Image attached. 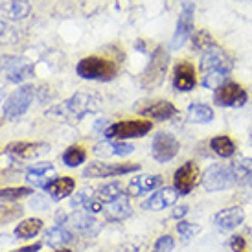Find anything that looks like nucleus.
Here are the masks:
<instances>
[{"instance_id": "nucleus-1", "label": "nucleus", "mask_w": 252, "mask_h": 252, "mask_svg": "<svg viewBox=\"0 0 252 252\" xmlns=\"http://www.w3.org/2000/svg\"><path fill=\"white\" fill-rule=\"evenodd\" d=\"M201 85L206 89H219L221 85L226 83V79L230 77L234 61L232 57L224 52L221 46H210V48L201 54Z\"/></svg>"}, {"instance_id": "nucleus-2", "label": "nucleus", "mask_w": 252, "mask_h": 252, "mask_svg": "<svg viewBox=\"0 0 252 252\" xmlns=\"http://www.w3.org/2000/svg\"><path fill=\"white\" fill-rule=\"evenodd\" d=\"M99 107H101V99H99L98 96H94V94H85V92H77V94L70 96L66 101L48 109V111H46V116L57 118L59 122H79V120H83L87 114L98 112Z\"/></svg>"}, {"instance_id": "nucleus-3", "label": "nucleus", "mask_w": 252, "mask_h": 252, "mask_svg": "<svg viewBox=\"0 0 252 252\" xmlns=\"http://www.w3.org/2000/svg\"><path fill=\"white\" fill-rule=\"evenodd\" d=\"M76 72L77 76L83 77V79H91V81H111V79H114L118 68L109 59L91 56V57H83L77 63Z\"/></svg>"}, {"instance_id": "nucleus-4", "label": "nucleus", "mask_w": 252, "mask_h": 252, "mask_svg": "<svg viewBox=\"0 0 252 252\" xmlns=\"http://www.w3.org/2000/svg\"><path fill=\"white\" fill-rule=\"evenodd\" d=\"M169 64V52L164 46H157L151 54V59L147 63L146 70L142 72L140 77V85L144 89H157L160 87L162 81H164V76H166V70H168Z\"/></svg>"}, {"instance_id": "nucleus-5", "label": "nucleus", "mask_w": 252, "mask_h": 252, "mask_svg": "<svg viewBox=\"0 0 252 252\" xmlns=\"http://www.w3.org/2000/svg\"><path fill=\"white\" fill-rule=\"evenodd\" d=\"M153 124L149 120H124L116 122L105 129V136L111 140H126V138H142L151 131Z\"/></svg>"}, {"instance_id": "nucleus-6", "label": "nucleus", "mask_w": 252, "mask_h": 252, "mask_svg": "<svg viewBox=\"0 0 252 252\" xmlns=\"http://www.w3.org/2000/svg\"><path fill=\"white\" fill-rule=\"evenodd\" d=\"M193 15H195V6L191 0H182L181 15L177 21V28L171 39V48L181 50L189 37L193 35Z\"/></svg>"}, {"instance_id": "nucleus-7", "label": "nucleus", "mask_w": 252, "mask_h": 252, "mask_svg": "<svg viewBox=\"0 0 252 252\" xmlns=\"http://www.w3.org/2000/svg\"><path fill=\"white\" fill-rule=\"evenodd\" d=\"M33 98H35V89H33L32 85H22L19 91L13 92V94L6 99V103L2 107L6 120L21 118L22 114L30 109Z\"/></svg>"}, {"instance_id": "nucleus-8", "label": "nucleus", "mask_w": 252, "mask_h": 252, "mask_svg": "<svg viewBox=\"0 0 252 252\" xmlns=\"http://www.w3.org/2000/svg\"><path fill=\"white\" fill-rule=\"evenodd\" d=\"M140 164H133V162H124V164H109V162H91L87 168L83 169V177H91V179H109V177H120L138 171Z\"/></svg>"}, {"instance_id": "nucleus-9", "label": "nucleus", "mask_w": 252, "mask_h": 252, "mask_svg": "<svg viewBox=\"0 0 252 252\" xmlns=\"http://www.w3.org/2000/svg\"><path fill=\"white\" fill-rule=\"evenodd\" d=\"M201 184L208 193H216V191H223V189L230 188L234 184L230 168L223 166V164H212L201 177Z\"/></svg>"}, {"instance_id": "nucleus-10", "label": "nucleus", "mask_w": 252, "mask_h": 252, "mask_svg": "<svg viewBox=\"0 0 252 252\" xmlns=\"http://www.w3.org/2000/svg\"><path fill=\"white\" fill-rule=\"evenodd\" d=\"M249 99V94L247 91L238 83H232V81H226L224 85H221L219 89L214 91V103L219 107H234V109H239L243 107Z\"/></svg>"}, {"instance_id": "nucleus-11", "label": "nucleus", "mask_w": 252, "mask_h": 252, "mask_svg": "<svg viewBox=\"0 0 252 252\" xmlns=\"http://www.w3.org/2000/svg\"><path fill=\"white\" fill-rule=\"evenodd\" d=\"M179 149H181V144L175 138V134L171 133H158L155 134L153 144H151V153H153V158L157 162H169L173 160L177 155H179Z\"/></svg>"}, {"instance_id": "nucleus-12", "label": "nucleus", "mask_w": 252, "mask_h": 252, "mask_svg": "<svg viewBox=\"0 0 252 252\" xmlns=\"http://www.w3.org/2000/svg\"><path fill=\"white\" fill-rule=\"evenodd\" d=\"M199 181V166L195 162H184L173 175V188L179 191V195H188L197 186Z\"/></svg>"}, {"instance_id": "nucleus-13", "label": "nucleus", "mask_w": 252, "mask_h": 252, "mask_svg": "<svg viewBox=\"0 0 252 252\" xmlns=\"http://www.w3.org/2000/svg\"><path fill=\"white\" fill-rule=\"evenodd\" d=\"M56 179H57L56 168H54L50 162L33 164V166H30L28 171H26V182H30L33 188L46 189L50 182L56 181Z\"/></svg>"}, {"instance_id": "nucleus-14", "label": "nucleus", "mask_w": 252, "mask_h": 252, "mask_svg": "<svg viewBox=\"0 0 252 252\" xmlns=\"http://www.w3.org/2000/svg\"><path fill=\"white\" fill-rule=\"evenodd\" d=\"M138 112L146 118H153L158 120V122H164V120H169L179 114V109H177L171 101H166V99H153V101H147L144 107H138Z\"/></svg>"}, {"instance_id": "nucleus-15", "label": "nucleus", "mask_w": 252, "mask_h": 252, "mask_svg": "<svg viewBox=\"0 0 252 252\" xmlns=\"http://www.w3.org/2000/svg\"><path fill=\"white\" fill-rule=\"evenodd\" d=\"M6 151L9 155H13L17 158L22 160H30V158H37L41 155L48 153L50 146L44 142H13L6 147Z\"/></svg>"}, {"instance_id": "nucleus-16", "label": "nucleus", "mask_w": 252, "mask_h": 252, "mask_svg": "<svg viewBox=\"0 0 252 252\" xmlns=\"http://www.w3.org/2000/svg\"><path fill=\"white\" fill-rule=\"evenodd\" d=\"M179 197L181 195H179V191H177L175 188L164 186V188H160L158 191H155L149 199H146V201L142 203V208H144V210H153V212L164 210V208L173 206Z\"/></svg>"}, {"instance_id": "nucleus-17", "label": "nucleus", "mask_w": 252, "mask_h": 252, "mask_svg": "<svg viewBox=\"0 0 252 252\" xmlns=\"http://www.w3.org/2000/svg\"><path fill=\"white\" fill-rule=\"evenodd\" d=\"M197 85V72L193 68V64L188 61H182L175 66L173 70V87L179 92H189L193 91V87Z\"/></svg>"}, {"instance_id": "nucleus-18", "label": "nucleus", "mask_w": 252, "mask_h": 252, "mask_svg": "<svg viewBox=\"0 0 252 252\" xmlns=\"http://www.w3.org/2000/svg\"><path fill=\"white\" fill-rule=\"evenodd\" d=\"M243 221H245V212L239 206L223 208V210L217 212L216 216H214V224L223 232H230L234 228H238Z\"/></svg>"}, {"instance_id": "nucleus-19", "label": "nucleus", "mask_w": 252, "mask_h": 252, "mask_svg": "<svg viewBox=\"0 0 252 252\" xmlns=\"http://www.w3.org/2000/svg\"><path fill=\"white\" fill-rule=\"evenodd\" d=\"M94 155L99 158H111V157H127L134 151L133 144H127L124 140H105L94 146Z\"/></svg>"}, {"instance_id": "nucleus-20", "label": "nucleus", "mask_w": 252, "mask_h": 252, "mask_svg": "<svg viewBox=\"0 0 252 252\" xmlns=\"http://www.w3.org/2000/svg\"><path fill=\"white\" fill-rule=\"evenodd\" d=\"M158 186H162L160 175H138L129 182V186H127V195H131V197L144 195V193H149V191L157 189Z\"/></svg>"}, {"instance_id": "nucleus-21", "label": "nucleus", "mask_w": 252, "mask_h": 252, "mask_svg": "<svg viewBox=\"0 0 252 252\" xmlns=\"http://www.w3.org/2000/svg\"><path fill=\"white\" fill-rule=\"evenodd\" d=\"M232 181L239 186H251L252 184V158L249 157H239L232 162L230 166Z\"/></svg>"}, {"instance_id": "nucleus-22", "label": "nucleus", "mask_w": 252, "mask_h": 252, "mask_svg": "<svg viewBox=\"0 0 252 252\" xmlns=\"http://www.w3.org/2000/svg\"><path fill=\"white\" fill-rule=\"evenodd\" d=\"M66 223L70 224L74 230L81 232V234L96 236L99 232V223L89 212H76V214H72V216L66 217Z\"/></svg>"}, {"instance_id": "nucleus-23", "label": "nucleus", "mask_w": 252, "mask_h": 252, "mask_svg": "<svg viewBox=\"0 0 252 252\" xmlns=\"http://www.w3.org/2000/svg\"><path fill=\"white\" fill-rule=\"evenodd\" d=\"M103 214H105V219L109 223H118V221H124L133 214V206H131L127 197H122V199H116V201L105 204Z\"/></svg>"}, {"instance_id": "nucleus-24", "label": "nucleus", "mask_w": 252, "mask_h": 252, "mask_svg": "<svg viewBox=\"0 0 252 252\" xmlns=\"http://www.w3.org/2000/svg\"><path fill=\"white\" fill-rule=\"evenodd\" d=\"M76 189V181L72 177H57L56 181H52L46 188V193L52 201H63L66 197H70Z\"/></svg>"}, {"instance_id": "nucleus-25", "label": "nucleus", "mask_w": 252, "mask_h": 252, "mask_svg": "<svg viewBox=\"0 0 252 252\" xmlns=\"http://www.w3.org/2000/svg\"><path fill=\"white\" fill-rule=\"evenodd\" d=\"M72 239H74L72 232L66 230L63 224L52 226V228H48L46 234H44V241H46V245L56 247V249H63L64 245L72 243Z\"/></svg>"}, {"instance_id": "nucleus-26", "label": "nucleus", "mask_w": 252, "mask_h": 252, "mask_svg": "<svg viewBox=\"0 0 252 252\" xmlns=\"http://www.w3.org/2000/svg\"><path fill=\"white\" fill-rule=\"evenodd\" d=\"M188 120L191 124H210L214 120V109L206 103L195 101L188 107Z\"/></svg>"}, {"instance_id": "nucleus-27", "label": "nucleus", "mask_w": 252, "mask_h": 252, "mask_svg": "<svg viewBox=\"0 0 252 252\" xmlns=\"http://www.w3.org/2000/svg\"><path fill=\"white\" fill-rule=\"evenodd\" d=\"M210 149L216 155L223 157V158H230L232 155L236 153V144H234L230 136L219 134V136H214L210 140Z\"/></svg>"}, {"instance_id": "nucleus-28", "label": "nucleus", "mask_w": 252, "mask_h": 252, "mask_svg": "<svg viewBox=\"0 0 252 252\" xmlns=\"http://www.w3.org/2000/svg\"><path fill=\"white\" fill-rule=\"evenodd\" d=\"M30 11H32V6H30L28 0H9L6 6H4V13L11 21H22V19H26L30 15Z\"/></svg>"}, {"instance_id": "nucleus-29", "label": "nucleus", "mask_w": 252, "mask_h": 252, "mask_svg": "<svg viewBox=\"0 0 252 252\" xmlns=\"http://www.w3.org/2000/svg\"><path fill=\"white\" fill-rule=\"evenodd\" d=\"M42 230V221L39 217H32V219H26V221H22L15 226V236L17 239H30L37 236L39 232Z\"/></svg>"}, {"instance_id": "nucleus-30", "label": "nucleus", "mask_w": 252, "mask_h": 252, "mask_svg": "<svg viewBox=\"0 0 252 252\" xmlns=\"http://www.w3.org/2000/svg\"><path fill=\"white\" fill-rule=\"evenodd\" d=\"M96 191H98V193H96L98 199L103 204H109V203H112V201H116V199L126 197L124 188H122V184H120V182H109V184H105V186L98 188Z\"/></svg>"}, {"instance_id": "nucleus-31", "label": "nucleus", "mask_w": 252, "mask_h": 252, "mask_svg": "<svg viewBox=\"0 0 252 252\" xmlns=\"http://www.w3.org/2000/svg\"><path fill=\"white\" fill-rule=\"evenodd\" d=\"M87 160V151L81 146H70L64 149L63 153V162L68 168H77L79 164H83Z\"/></svg>"}, {"instance_id": "nucleus-32", "label": "nucleus", "mask_w": 252, "mask_h": 252, "mask_svg": "<svg viewBox=\"0 0 252 252\" xmlns=\"http://www.w3.org/2000/svg\"><path fill=\"white\" fill-rule=\"evenodd\" d=\"M33 193V189L28 186H19V188H4L0 189V201H19L22 197H28Z\"/></svg>"}, {"instance_id": "nucleus-33", "label": "nucleus", "mask_w": 252, "mask_h": 252, "mask_svg": "<svg viewBox=\"0 0 252 252\" xmlns=\"http://www.w3.org/2000/svg\"><path fill=\"white\" fill-rule=\"evenodd\" d=\"M32 74H33V66H32V64H26V63H21L17 68L9 70V74H7V81H9V83H22V81L28 79Z\"/></svg>"}, {"instance_id": "nucleus-34", "label": "nucleus", "mask_w": 252, "mask_h": 252, "mask_svg": "<svg viewBox=\"0 0 252 252\" xmlns=\"http://www.w3.org/2000/svg\"><path fill=\"white\" fill-rule=\"evenodd\" d=\"M177 232H179V236L182 238V241H189L191 238H195L197 234L201 232V224H195V223H188V221H179L177 223Z\"/></svg>"}, {"instance_id": "nucleus-35", "label": "nucleus", "mask_w": 252, "mask_h": 252, "mask_svg": "<svg viewBox=\"0 0 252 252\" xmlns=\"http://www.w3.org/2000/svg\"><path fill=\"white\" fill-rule=\"evenodd\" d=\"M216 44V41L210 37V33L208 32H204V30H201V32H197V33H193V50L195 52H206V50L210 48V46H214Z\"/></svg>"}, {"instance_id": "nucleus-36", "label": "nucleus", "mask_w": 252, "mask_h": 252, "mask_svg": "<svg viewBox=\"0 0 252 252\" xmlns=\"http://www.w3.org/2000/svg\"><path fill=\"white\" fill-rule=\"evenodd\" d=\"M22 216L21 206H2L0 208V224H6L9 221H13L17 217Z\"/></svg>"}, {"instance_id": "nucleus-37", "label": "nucleus", "mask_w": 252, "mask_h": 252, "mask_svg": "<svg viewBox=\"0 0 252 252\" xmlns=\"http://www.w3.org/2000/svg\"><path fill=\"white\" fill-rule=\"evenodd\" d=\"M173 249H175V239L171 238L169 234H166V236H160L155 241L151 252H173Z\"/></svg>"}, {"instance_id": "nucleus-38", "label": "nucleus", "mask_w": 252, "mask_h": 252, "mask_svg": "<svg viewBox=\"0 0 252 252\" xmlns=\"http://www.w3.org/2000/svg\"><path fill=\"white\" fill-rule=\"evenodd\" d=\"M228 247H230L232 252H249L247 241L243 236H232L230 241H228Z\"/></svg>"}, {"instance_id": "nucleus-39", "label": "nucleus", "mask_w": 252, "mask_h": 252, "mask_svg": "<svg viewBox=\"0 0 252 252\" xmlns=\"http://www.w3.org/2000/svg\"><path fill=\"white\" fill-rule=\"evenodd\" d=\"M30 204H32V206H37L39 210H44V208L48 206V201H46L42 195H35V197H32V199H30Z\"/></svg>"}, {"instance_id": "nucleus-40", "label": "nucleus", "mask_w": 252, "mask_h": 252, "mask_svg": "<svg viewBox=\"0 0 252 252\" xmlns=\"http://www.w3.org/2000/svg\"><path fill=\"white\" fill-rule=\"evenodd\" d=\"M41 249H42L41 243H33V245L21 247V249H17V251H11V252H39Z\"/></svg>"}, {"instance_id": "nucleus-41", "label": "nucleus", "mask_w": 252, "mask_h": 252, "mask_svg": "<svg viewBox=\"0 0 252 252\" xmlns=\"http://www.w3.org/2000/svg\"><path fill=\"white\" fill-rule=\"evenodd\" d=\"M186 214H188V206H179V208L173 212V217H177V219H179V217L186 216Z\"/></svg>"}, {"instance_id": "nucleus-42", "label": "nucleus", "mask_w": 252, "mask_h": 252, "mask_svg": "<svg viewBox=\"0 0 252 252\" xmlns=\"http://www.w3.org/2000/svg\"><path fill=\"white\" fill-rule=\"evenodd\" d=\"M4 32H6V22H4V21H0V35H2Z\"/></svg>"}, {"instance_id": "nucleus-43", "label": "nucleus", "mask_w": 252, "mask_h": 252, "mask_svg": "<svg viewBox=\"0 0 252 252\" xmlns=\"http://www.w3.org/2000/svg\"><path fill=\"white\" fill-rule=\"evenodd\" d=\"M56 252H72L70 249H59V251H56Z\"/></svg>"}, {"instance_id": "nucleus-44", "label": "nucleus", "mask_w": 252, "mask_h": 252, "mask_svg": "<svg viewBox=\"0 0 252 252\" xmlns=\"http://www.w3.org/2000/svg\"><path fill=\"white\" fill-rule=\"evenodd\" d=\"M0 101H2V94H0Z\"/></svg>"}]
</instances>
